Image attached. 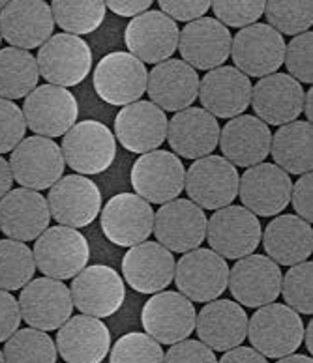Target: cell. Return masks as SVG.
<instances>
[{"label": "cell", "mask_w": 313, "mask_h": 363, "mask_svg": "<svg viewBox=\"0 0 313 363\" xmlns=\"http://www.w3.org/2000/svg\"><path fill=\"white\" fill-rule=\"evenodd\" d=\"M246 337H250L251 348L265 358H285L302 345L304 322L291 307L268 303L248 318Z\"/></svg>", "instance_id": "obj_1"}, {"label": "cell", "mask_w": 313, "mask_h": 363, "mask_svg": "<svg viewBox=\"0 0 313 363\" xmlns=\"http://www.w3.org/2000/svg\"><path fill=\"white\" fill-rule=\"evenodd\" d=\"M34 262L45 277L64 281L72 279L87 268L90 259L89 240L77 228H48L34 244Z\"/></svg>", "instance_id": "obj_2"}, {"label": "cell", "mask_w": 313, "mask_h": 363, "mask_svg": "<svg viewBox=\"0 0 313 363\" xmlns=\"http://www.w3.org/2000/svg\"><path fill=\"white\" fill-rule=\"evenodd\" d=\"M64 163L79 174H99L113 165L116 157V139L113 131L98 120L79 122L64 135Z\"/></svg>", "instance_id": "obj_3"}, {"label": "cell", "mask_w": 313, "mask_h": 363, "mask_svg": "<svg viewBox=\"0 0 313 363\" xmlns=\"http://www.w3.org/2000/svg\"><path fill=\"white\" fill-rule=\"evenodd\" d=\"M263 227L244 206L219 208L207 223V240L221 259H244L261 244Z\"/></svg>", "instance_id": "obj_4"}, {"label": "cell", "mask_w": 313, "mask_h": 363, "mask_svg": "<svg viewBox=\"0 0 313 363\" xmlns=\"http://www.w3.org/2000/svg\"><path fill=\"white\" fill-rule=\"evenodd\" d=\"M238 171L221 156L193 161L184 178V189L193 204L203 210L229 206L238 195Z\"/></svg>", "instance_id": "obj_5"}, {"label": "cell", "mask_w": 313, "mask_h": 363, "mask_svg": "<svg viewBox=\"0 0 313 363\" xmlns=\"http://www.w3.org/2000/svg\"><path fill=\"white\" fill-rule=\"evenodd\" d=\"M21 111L26 128L45 139L66 135L79 116L75 96L55 84L36 86L25 98Z\"/></svg>", "instance_id": "obj_6"}, {"label": "cell", "mask_w": 313, "mask_h": 363, "mask_svg": "<svg viewBox=\"0 0 313 363\" xmlns=\"http://www.w3.org/2000/svg\"><path fill=\"white\" fill-rule=\"evenodd\" d=\"M64 156L60 146L45 137L23 139L11 150V177L25 189L43 191L55 186L64 174Z\"/></svg>", "instance_id": "obj_7"}, {"label": "cell", "mask_w": 313, "mask_h": 363, "mask_svg": "<svg viewBox=\"0 0 313 363\" xmlns=\"http://www.w3.org/2000/svg\"><path fill=\"white\" fill-rule=\"evenodd\" d=\"M38 72L49 84L66 89L83 83L92 68V51L83 38L55 34L40 47Z\"/></svg>", "instance_id": "obj_8"}, {"label": "cell", "mask_w": 313, "mask_h": 363, "mask_svg": "<svg viewBox=\"0 0 313 363\" xmlns=\"http://www.w3.org/2000/svg\"><path fill=\"white\" fill-rule=\"evenodd\" d=\"M186 169L182 161L168 150H154L139 156L131 167V186L136 195L148 204H168L184 189Z\"/></svg>", "instance_id": "obj_9"}, {"label": "cell", "mask_w": 313, "mask_h": 363, "mask_svg": "<svg viewBox=\"0 0 313 363\" xmlns=\"http://www.w3.org/2000/svg\"><path fill=\"white\" fill-rule=\"evenodd\" d=\"M172 279L190 301L209 303L218 300L227 289L229 266L212 250H193L178 259Z\"/></svg>", "instance_id": "obj_10"}, {"label": "cell", "mask_w": 313, "mask_h": 363, "mask_svg": "<svg viewBox=\"0 0 313 363\" xmlns=\"http://www.w3.org/2000/svg\"><path fill=\"white\" fill-rule=\"evenodd\" d=\"M235 68L246 77H266L280 69L285 57V40L272 26L256 23L241 28L231 42Z\"/></svg>", "instance_id": "obj_11"}, {"label": "cell", "mask_w": 313, "mask_h": 363, "mask_svg": "<svg viewBox=\"0 0 313 363\" xmlns=\"http://www.w3.org/2000/svg\"><path fill=\"white\" fill-rule=\"evenodd\" d=\"M146 66L130 52L115 51L105 55L94 69V90L105 104L126 107L139 101L146 90Z\"/></svg>", "instance_id": "obj_12"}, {"label": "cell", "mask_w": 313, "mask_h": 363, "mask_svg": "<svg viewBox=\"0 0 313 363\" xmlns=\"http://www.w3.org/2000/svg\"><path fill=\"white\" fill-rule=\"evenodd\" d=\"M207 223L203 208L193 204L190 199H175L162 204L154 212V228L158 244L171 253H188L199 250L207 236Z\"/></svg>", "instance_id": "obj_13"}, {"label": "cell", "mask_w": 313, "mask_h": 363, "mask_svg": "<svg viewBox=\"0 0 313 363\" xmlns=\"http://www.w3.org/2000/svg\"><path fill=\"white\" fill-rule=\"evenodd\" d=\"M195 307L180 292L162 291L143 306L141 324L145 333L160 345H177L195 330Z\"/></svg>", "instance_id": "obj_14"}, {"label": "cell", "mask_w": 313, "mask_h": 363, "mask_svg": "<svg viewBox=\"0 0 313 363\" xmlns=\"http://www.w3.org/2000/svg\"><path fill=\"white\" fill-rule=\"evenodd\" d=\"M17 303L21 318L40 332L58 330L64 322H68L73 311L70 289L62 281L51 277H38L26 283Z\"/></svg>", "instance_id": "obj_15"}, {"label": "cell", "mask_w": 313, "mask_h": 363, "mask_svg": "<svg viewBox=\"0 0 313 363\" xmlns=\"http://www.w3.org/2000/svg\"><path fill=\"white\" fill-rule=\"evenodd\" d=\"M73 306L87 317L107 318L115 315L124 303V281L113 268L94 264L84 268L73 277L72 289Z\"/></svg>", "instance_id": "obj_16"}, {"label": "cell", "mask_w": 313, "mask_h": 363, "mask_svg": "<svg viewBox=\"0 0 313 363\" xmlns=\"http://www.w3.org/2000/svg\"><path fill=\"white\" fill-rule=\"evenodd\" d=\"M282 270L265 255H248L238 259L229 270L231 294L236 303L246 307H263L274 303L282 292Z\"/></svg>", "instance_id": "obj_17"}, {"label": "cell", "mask_w": 313, "mask_h": 363, "mask_svg": "<svg viewBox=\"0 0 313 363\" xmlns=\"http://www.w3.org/2000/svg\"><path fill=\"white\" fill-rule=\"evenodd\" d=\"M154 210L136 193H119L107 201L101 212V230L111 244L133 247L152 234Z\"/></svg>", "instance_id": "obj_18"}, {"label": "cell", "mask_w": 313, "mask_h": 363, "mask_svg": "<svg viewBox=\"0 0 313 363\" xmlns=\"http://www.w3.org/2000/svg\"><path fill=\"white\" fill-rule=\"evenodd\" d=\"M48 206L51 218H55V221L62 227H87L98 218L101 191L90 178L68 174L49 187Z\"/></svg>", "instance_id": "obj_19"}, {"label": "cell", "mask_w": 313, "mask_h": 363, "mask_svg": "<svg viewBox=\"0 0 313 363\" xmlns=\"http://www.w3.org/2000/svg\"><path fill=\"white\" fill-rule=\"evenodd\" d=\"M291 177L274 163L250 167L238 180V195L244 208L261 218L283 212L291 201Z\"/></svg>", "instance_id": "obj_20"}, {"label": "cell", "mask_w": 313, "mask_h": 363, "mask_svg": "<svg viewBox=\"0 0 313 363\" xmlns=\"http://www.w3.org/2000/svg\"><path fill=\"white\" fill-rule=\"evenodd\" d=\"M178 36L177 23L160 10H148L128 23L124 42L131 57L143 64H160L175 55Z\"/></svg>", "instance_id": "obj_21"}, {"label": "cell", "mask_w": 313, "mask_h": 363, "mask_svg": "<svg viewBox=\"0 0 313 363\" xmlns=\"http://www.w3.org/2000/svg\"><path fill=\"white\" fill-rule=\"evenodd\" d=\"M251 89L253 84L244 73L233 66H219L199 81L197 98L216 120L236 118L250 107Z\"/></svg>", "instance_id": "obj_22"}, {"label": "cell", "mask_w": 313, "mask_h": 363, "mask_svg": "<svg viewBox=\"0 0 313 363\" xmlns=\"http://www.w3.org/2000/svg\"><path fill=\"white\" fill-rule=\"evenodd\" d=\"M231 32L216 19L201 17L188 23L178 36V51L193 69H216L231 57Z\"/></svg>", "instance_id": "obj_23"}, {"label": "cell", "mask_w": 313, "mask_h": 363, "mask_svg": "<svg viewBox=\"0 0 313 363\" xmlns=\"http://www.w3.org/2000/svg\"><path fill=\"white\" fill-rule=\"evenodd\" d=\"M251 105L257 118L266 125L291 124L302 114V84L287 73H272L251 89Z\"/></svg>", "instance_id": "obj_24"}, {"label": "cell", "mask_w": 313, "mask_h": 363, "mask_svg": "<svg viewBox=\"0 0 313 363\" xmlns=\"http://www.w3.org/2000/svg\"><path fill=\"white\" fill-rule=\"evenodd\" d=\"M168 116L152 101L126 105L115 118V135L126 150L148 154L168 139Z\"/></svg>", "instance_id": "obj_25"}, {"label": "cell", "mask_w": 313, "mask_h": 363, "mask_svg": "<svg viewBox=\"0 0 313 363\" xmlns=\"http://www.w3.org/2000/svg\"><path fill=\"white\" fill-rule=\"evenodd\" d=\"M51 212L48 199L32 189H11L0 201V230L10 240L31 242L49 228Z\"/></svg>", "instance_id": "obj_26"}, {"label": "cell", "mask_w": 313, "mask_h": 363, "mask_svg": "<svg viewBox=\"0 0 313 363\" xmlns=\"http://www.w3.org/2000/svg\"><path fill=\"white\" fill-rule=\"evenodd\" d=\"M55 19L48 2H8L0 11V36L16 49H36L53 36Z\"/></svg>", "instance_id": "obj_27"}, {"label": "cell", "mask_w": 313, "mask_h": 363, "mask_svg": "<svg viewBox=\"0 0 313 363\" xmlns=\"http://www.w3.org/2000/svg\"><path fill=\"white\" fill-rule=\"evenodd\" d=\"M197 72L178 58H169L165 62L156 64L146 79V92L152 104L171 113L188 109L197 99L199 94Z\"/></svg>", "instance_id": "obj_28"}, {"label": "cell", "mask_w": 313, "mask_h": 363, "mask_svg": "<svg viewBox=\"0 0 313 363\" xmlns=\"http://www.w3.org/2000/svg\"><path fill=\"white\" fill-rule=\"evenodd\" d=\"M126 283L141 294H158L175 277V257L158 242H143L128 250L122 259Z\"/></svg>", "instance_id": "obj_29"}, {"label": "cell", "mask_w": 313, "mask_h": 363, "mask_svg": "<svg viewBox=\"0 0 313 363\" xmlns=\"http://www.w3.org/2000/svg\"><path fill=\"white\" fill-rule=\"evenodd\" d=\"M219 148L235 167L259 165L270 154V128L251 114L231 118L219 133Z\"/></svg>", "instance_id": "obj_30"}, {"label": "cell", "mask_w": 313, "mask_h": 363, "mask_svg": "<svg viewBox=\"0 0 313 363\" xmlns=\"http://www.w3.org/2000/svg\"><path fill=\"white\" fill-rule=\"evenodd\" d=\"M168 140L175 156L186 160L210 156L219 140L218 120L204 109L188 107L168 122Z\"/></svg>", "instance_id": "obj_31"}, {"label": "cell", "mask_w": 313, "mask_h": 363, "mask_svg": "<svg viewBox=\"0 0 313 363\" xmlns=\"http://www.w3.org/2000/svg\"><path fill=\"white\" fill-rule=\"evenodd\" d=\"M57 348L66 363H101L111 350V333L99 318L77 315L58 328Z\"/></svg>", "instance_id": "obj_32"}, {"label": "cell", "mask_w": 313, "mask_h": 363, "mask_svg": "<svg viewBox=\"0 0 313 363\" xmlns=\"http://www.w3.org/2000/svg\"><path fill=\"white\" fill-rule=\"evenodd\" d=\"M195 330L203 345L210 350L227 352L241 347L248 333V315L231 300H214L199 311Z\"/></svg>", "instance_id": "obj_33"}, {"label": "cell", "mask_w": 313, "mask_h": 363, "mask_svg": "<svg viewBox=\"0 0 313 363\" xmlns=\"http://www.w3.org/2000/svg\"><path fill=\"white\" fill-rule=\"evenodd\" d=\"M263 245L278 266H295L306 262L313 253L312 225L295 213H283L266 225L261 234Z\"/></svg>", "instance_id": "obj_34"}, {"label": "cell", "mask_w": 313, "mask_h": 363, "mask_svg": "<svg viewBox=\"0 0 313 363\" xmlns=\"http://www.w3.org/2000/svg\"><path fill=\"white\" fill-rule=\"evenodd\" d=\"M313 130L309 122L295 120L291 124L280 125L270 143V154L274 165L287 174H306L312 172Z\"/></svg>", "instance_id": "obj_35"}, {"label": "cell", "mask_w": 313, "mask_h": 363, "mask_svg": "<svg viewBox=\"0 0 313 363\" xmlns=\"http://www.w3.org/2000/svg\"><path fill=\"white\" fill-rule=\"evenodd\" d=\"M36 57L16 47L0 49V99L26 98L38 86Z\"/></svg>", "instance_id": "obj_36"}, {"label": "cell", "mask_w": 313, "mask_h": 363, "mask_svg": "<svg viewBox=\"0 0 313 363\" xmlns=\"http://www.w3.org/2000/svg\"><path fill=\"white\" fill-rule=\"evenodd\" d=\"M36 274L32 250L17 240H0V291H19Z\"/></svg>", "instance_id": "obj_37"}, {"label": "cell", "mask_w": 313, "mask_h": 363, "mask_svg": "<svg viewBox=\"0 0 313 363\" xmlns=\"http://www.w3.org/2000/svg\"><path fill=\"white\" fill-rule=\"evenodd\" d=\"M2 354L6 363H57L55 341L34 328L17 330L6 341Z\"/></svg>", "instance_id": "obj_38"}, {"label": "cell", "mask_w": 313, "mask_h": 363, "mask_svg": "<svg viewBox=\"0 0 313 363\" xmlns=\"http://www.w3.org/2000/svg\"><path fill=\"white\" fill-rule=\"evenodd\" d=\"M105 2H64L55 0L51 4L53 19L66 34L81 36L98 30L105 19Z\"/></svg>", "instance_id": "obj_39"}, {"label": "cell", "mask_w": 313, "mask_h": 363, "mask_svg": "<svg viewBox=\"0 0 313 363\" xmlns=\"http://www.w3.org/2000/svg\"><path fill=\"white\" fill-rule=\"evenodd\" d=\"M268 26L292 38L309 30L313 23V2H265Z\"/></svg>", "instance_id": "obj_40"}, {"label": "cell", "mask_w": 313, "mask_h": 363, "mask_svg": "<svg viewBox=\"0 0 313 363\" xmlns=\"http://www.w3.org/2000/svg\"><path fill=\"white\" fill-rule=\"evenodd\" d=\"M109 363H163V348L146 333H126L111 348Z\"/></svg>", "instance_id": "obj_41"}, {"label": "cell", "mask_w": 313, "mask_h": 363, "mask_svg": "<svg viewBox=\"0 0 313 363\" xmlns=\"http://www.w3.org/2000/svg\"><path fill=\"white\" fill-rule=\"evenodd\" d=\"M312 260L291 266V270L282 277V294L283 300L292 311L312 315L313 298H312Z\"/></svg>", "instance_id": "obj_42"}, {"label": "cell", "mask_w": 313, "mask_h": 363, "mask_svg": "<svg viewBox=\"0 0 313 363\" xmlns=\"http://www.w3.org/2000/svg\"><path fill=\"white\" fill-rule=\"evenodd\" d=\"M313 34L304 32L298 34L285 45L283 64L287 66V75H291L298 83H313V62H312Z\"/></svg>", "instance_id": "obj_43"}, {"label": "cell", "mask_w": 313, "mask_h": 363, "mask_svg": "<svg viewBox=\"0 0 313 363\" xmlns=\"http://www.w3.org/2000/svg\"><path fill=\"white\" fill-rule=\"evenodd\" d=\"M210 8L214 11L216 21L224 26H235L246 28L256 25L257 19L265 13V2H210Z\"/></svg>", "instance_id": "obj_44"}, {"label": "cell", "mask_w": 313, "mask_h": 363, "mask_svg": "<svg viewBox=\"0 0 313 363\" xmlns=\"http://www.w3.org/2000/svg\"><path fill=\"white\" fill-rule=\"evenodd\" d=\"M25 116L13 101L0 99V154L13 150L25 139Z\"/></svg>", "instance_id": "obj_45"}, {"label": "cell", "mask_w": 313, "mask_h": 363, "mask_svg": "<svg viewBox=\"0 0 313 363\" xmlns=\"http://www.w3.org/2000/svg\"><path fill=\"white\" fill-rule=\"evenodd\" d=\"M163 363H218V359L214 350L201 341L184 339L163 354Z\"/></svg>", "instance_id": "obj_46"}, {"label": "cell", "mask_w": 313, "mask_h": 363, "mask_svg": "<svg viewBox=\"0 0 313 363\" xmlns=\"http://www.w3.org/2000/svg\"><path fill=\"white\" fill-rule=\"evenodd\" d=\"M210 10V2L201 0V2H171V0H160V11L165 13L169 19L177 21L193 23L204 17V13Z\"/></svg>", "instance_id": "obj_47"}, {"label": "cell", "mask_w": 313, "mask_h": 363, "mask_svg": "<svg viewBox=\"0 0 313 363\" xmlns=\"http://www.w3.org/2000/svg\"><path fill=\"white\" fill-rule=\"evenodd\" d=\"M21 320V311L16 298L11 292L0 291V342L8 341L19 330Z\"/></svg>", "instance_id": "obj_48"}, {"label": "cell", "mask_w": 313, "mask_h": 363, "mask_svg": "<svg viewBox=\"0 0 313 363\" xmlns=\"http://www.w3.org/2000/svg\"><path fill=\"white\" fill-rule=\"evenodd\" d=\"M312 187H313V174L306 172L298 178L295 187L291 189V201L295 206V212L300 219L308 221L312 225L313 208H312Z\"/></svg>", "instance_id": "obj_49"}, {"label": "cell", "mask_w": 313, "mask_h": 363, "mask_svg": "<svg viewBox=\"0 0 313 363\" xmlns=\"http://www.w3.org/2000/svg\"><path fill=\"white\" fill-rule=\"evenodd\" d=\"M152 6L150 0H139V2H121V0H111V2H105V8L111 10L116 16L122 17H137L148 11V8Z\"/></svg>", "instance_id": "obj_50"}, {"label": "cell", "mask_w": 313, "mask_h": 363, "mask_svg": "<svg viewBox=\"0 0 313 363\" xmlns=\"http://www.w3.org/2000/svg\"><path fill=\"white\" fill-rule=\"evenodd\" d=\"M218 363H268L265 356L253 350L250 347H236L231 348L221 356Z\"/></svg>", "instance_id": "obj_51"}, {"label": "cell", "mask_w": 313, "mask_h": 363, "mask_svg": "<svg viewBox=\"0 0 313 363\" xmlns=\"http://www.w3.org/2000/svg\"><path fill=\"white\" fill-rule=\"evenodd\" d=\"M11 184H13V177H11L10 163L0 156V201L11 191Z\"/></svg>", "instance_id": "obj_52"}, {"label": "cell", "mask_w": 313, "mask_h": 363, "mask_svg": "<svg viewBox=\"0 0 313 363\" xmlns=\"http://www.w3.org/2000/svg\"><path fill=\"white\" fill-rule=\"evenodd\" d=\"M312 99H313V90L309 89L308 92H304V105H302V113L308 116L309 120V124H312V118H313V104H312Z\"/></svg>", "instance_id": "obj_53"}, {"label": "cell", "mask_w": 313, "mask_h": 363, "mask_svg": "<svg viewBox=\"0 0 313 363\" xmlns=\"http://www.w3.org/2000/svg\"><path fill=\"white\" fill-rule=\"evenodd\" d=\"M278 363H313L312 358L308 356H302V354H291V356H285V358H280Z\"/></svg>", "instance_id": "obj_54"}, {"label": "cell", "mask_w": 313, "mask_h": 363, "mask_svg": "<svg viewBox=\"0 0 313 363\" xmlns=\"http://www.w3.org/2000/svg\"><path fill=\"white\" fill-rule=\"evenodd\" d=\"M312 333H313V322L309 320L308 326L304 328V337H302V341L306 342V348H308V350H309V354L313 352V341H312L313 335H312Z\"/></svg>", "instance_id": "obj_55"}, {"label": "cell", "mask_w": 313, "mask_h": 363, "mask_svg": "<svg viewBox=\"0 0 313 363\" xmlns=\"http://www.w3.org/2000/svg\"><path fill=\"white\" fill-rule=\"evenodd\" d=\"M6 4H8V2H2V0H0V11L4 10V6H6Z\"/></svg>", "instance_id": "obj_56"}, {"label": "cell", "mask_w": 313, "mask_h": 363, "mask_svg": "<svg viewBox=\"0 0 313 363\" xmlns=\"http://www.w3.org/2000/svg\"><path fill=\"white\" fill-rule=\"evenodd\" d=\"M0 363H6L4 362V354H2V350H0Z\"/></svg>", "instance_id": "obj_57"}, {"label": "cell", "mask_w": 313, "mask_h": 363, "mask_svg": "<svg viewBox=\"0 0 313 363\" xmlns=\"http://www.w3.org/2000/svg\"><path fill=\"white\" fill-rule=\"evenodd\" d=\"M0 42H2V36H0Z\"/></svg>", "instance_id": "obj_58"}]
</instances>
